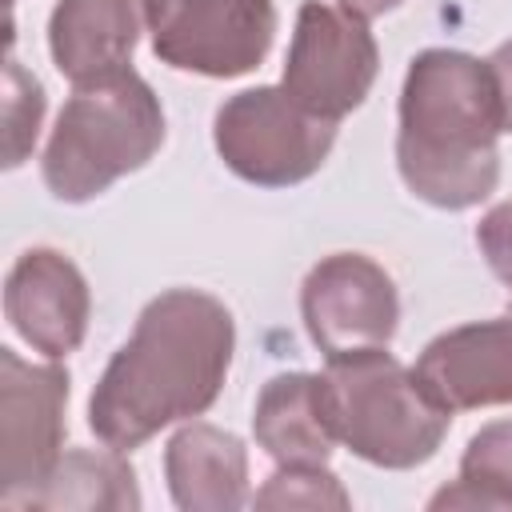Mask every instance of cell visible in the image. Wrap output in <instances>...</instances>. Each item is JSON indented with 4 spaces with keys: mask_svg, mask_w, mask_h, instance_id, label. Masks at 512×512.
<instances>
[{
    "mask_svg": "<svg viewBox=\"0 0 512 512\" xmlns=\"http://www.w3.org/2000/svg\"><path fill=\"white\" fill-rule=\"evenodd\" d=\"M68 368L32 364L12 348H0V504L24 508V500L52 476L64 456V408Z\"/></svg>",
    "mask_w": 512,
    "mask_h": 512,
    "instance_id": "ba28073f",
    "label": "cell"
},
{
    "mask_svg": "<svg viewBox=\"0 0 512 512\" xmlns=\"http://www.w3.org/2000/svg\"><path fill=\"white\" fill-rule=\"evenodd\" d=\"M460 476L484 484L504 508H512V416L492 420L468 436Z\"/></svg>",
    "mask_w": 512,
    "mask_h": 512,
    "instance_id": "ac0fdd59",
    "label": "cell"
},
{
    "mask_svg": "<svg viewBox=\"0 0 512 512\" xmlns=\"http://www.w3.org/2000/svg\"><path fill=\"white\" fill-rule=\"evenodd\" d=\"M476 248L492 276L512 288V200L492 204L476 224Z\"/></svg>",
    "mask_w": 512,
    "mask_h": 512,
    "instance_id": "d6986e66",
    "label": "cell"
},
{
    "mask_svg": "<svg viewBox=\"0 0 512 512\" xmlns=\"http://www.w3.org/2000/svg\"><path fill=\"white\" fill-rule=\"evenodd\" d=\"M272 36V0H148L152 56L176 72L236 80L264 64Z\"/></svg>",
    "mask_w": 512,
    "mask_h": 512,
    "instance_id": "52a82bcc",
    "label": "cell"
},
{
    "mask_svg": "<svg viewBox=\"0 0 512 512\" xmlns=\"http://www.w3.org/2000/svg\"><path fill=\"white\" fill-rule=\"evenodd\" d=\"M44 84L16 60H4V168H20L40 136L44 120Z\"/></svg>",
    "mask_w": 512,
    "mask_h": 512,
    "instance_id": "e0dca14e",
    "label": "cell"
},
{
    "mask_svg": "<svg viewBox=\"0 0 512 512\" xmlns=\"http://www.w3.org/2000/svg\"><path fill=\"white\" fill-rule=\"evenodd\" d=\"M416 376L448 412L512 404V308L428 340Z\"/></svg>",
    "mask_w": 512,
    "mask_h": 512,
    "instance_id": "8fae6325",
    "label": "cell"
},
{
    "mask_svg": "<svg viewBox=\"0 0 512 512\" xmlns=\"http://www.w3.org/2000/svg\"><path fill=\"white\" fill-rule=\"evenodd\" d=\"M300 316L324 360L388 348L400 328L396 280L364 252L320 256L300 284Z\"/></svg>",
    "mask_w": 512,
    "mask_h": 512,
    "instance_id": "9c48e42d",
    "label": "cell"
},
{
    "mask_svg": "<svg viewBox=\"0 0 512 512\" xmlns=\"http://www.w3.org/2000/svg\"><path fill=\"white\" fill-rule=\"evenodd\" d=\"M216 156L256 188H292L316 176L336 144V120L296 104L280 84L228 96L212 116Z\"/></svg>",
    "mask_w": 512,
    "mask_h": 512,
    "instance_id": "5b68a950",
    "label": "cell"
},
{
    "mask_svg": "<svg viewBox=\"0 0 512 512\" xmlns=\"http://www.w3.org/2000/svg\"><path fill=\"white\" fill-rule=\"evenodd\" d=\"M324 388L336 440L364 464L408 472L428 464L452 424V412L388 348H360L324 360Z\"/></svg>",
    "mask_w": 512,
    "mask_h": 512,
    "instance_id": "277c9868",
    "label": "cell"
},
{
    "mask_svg": "<svg viewBox=\"0 0 512 512\" xmlns=\"http://www.w3.org/2000/svg\"><path fill=\"white\" fill-rule=\"evenodd\" d=\"M136 472L116 448H72L60 456L52 476L24 500V508L48 512H136Z\"/></svg>",
    "mask_w": 512,
    "mask_h": 512,
    "instance_id": "9a60e30c",
    "label": "cell"
},
{
    "mask_svg": "<svg viewBox=\"0 0 512 512\" xmlns=\"http://www.w3.org/2000/svg\"><path fill=\"white\" fill-rule=\"evenodd\" d=\"M256 508H308V512H324V508H352L348 488L340 484V476L328 464H276V472L256 488L252 496Z\"/></svg>",
    "mask_w": 512,
    "mask_h": 512,
    "instance_id": "2e32d148",
    "label": "cell"
},
{
    "mask_svg": "<svg viewBox=\"0 0 512 512\" xmlns=\"http://www.w3.org/2000/svg\"><path fill=\"white\" fill-rule=\"evenodd\" d=\"M500 100L488 60L460 48H424L400 88L396 168L404 188L444 212L476 208L500 180Z\"/></svg>",
    "mask_w": 512,
    "mask_h": 512,
    "instance_id": "7a4b0ae2",
    "label": "cell"
},
{
    "mask_svg": "<svg viewBox=\"0 0 512 512\" xmlns=\"http://www.w3.org/2000/svg\"><path fill=\"white\" fill-rule=\"evenodd\" d=\"M236 320L212 292L152 296L132 336L104 364L88 396V428L116 452H136L160 428L204 416L232 368Z\"/></svg>",
    "mask_w": 512,
    "mask_h": 512,
    "instance_id": "6da1fadb",
    "label": "cell"
},
{
    "mask_svg": "<svg viewBox=\"0 0 512 512\" xmlns=\"http://www.w3.org/2000/svg\"><path fill=\"white\" fill-rule=\"evenodd\" d=\"M4 316L12 332L48 360H64L84 344L92 292L84 272L56 248H28L4 280Z\"/></svg>",
    "mask_w": 512,
    "mask_h": 512,
    "instance_id": "30bf717a",
    "label": "cell"
},
{
    "mask_svg": "<svg viewBox=\"0 0 512 512\" xmlns=\"http://www.w3.org/2000/svg\"><path fill=\"white\" fill-rule=\"evenodd\" d=\"M252 436L276 464H328L340 440L332 428L324 372L272 376L256 396Z\"/></svg>",
    "mask_w": 512,
    "mask_h": 512,
    "instance_id": "5bb4252c",
    "label": "cell"
},
{
    "mask_svg": "<svg viewBox=\"0 0 512 512\" xmlns=\"http://www.w3.org/2000/svg\"><path fill=\"white\" fill-rule=\"evenodd\" d=\"M376 72L380 48L364 16L328 0L300 4L280 76V88L296 104L340 124L368 100Z\"/></svg>",
    "mask_w": 512,
    "mask_h": 512,
    "instance_id": "8992f818",
    "label": "cell"
},
{
    "mask_svg": "<svg viewBox=\"0 0 512 512\" xmlns=\"http://www.w3.org/2000/svg\"><path fill=\"white\" fill-rule=\"evenodd\" d=\"M8 4H16V0H8Z\"/></svg>",
    "mask_w": 512,
    "mask_h": 512,
    "instance_id": "7402d4cb",
    "label": "cell"
},
{
    "mask_svg": "<svg viewBox=\"0 0 512 512\" xmlns=\"http://www.w3.org/2000/svg\"><path fill=\"white\" fill-rule=\"evenodd\" d=\"M140 32H148V0H56L48 52L68 84H88L132 68Z\"/></svg>",
    "mask_w": 512,
    "mask_h": 512,
    "instance_id": "7c38bea8",
    "label": "cell"
},
{
    "mask_svg": "<svg viewBox=\"0 0 512 512\" xmlns=\"http://www.w3.org/2000/svg\"><path fill=\"white\" fill-rule=\"evenodd\" d=\"M340 8H348V12H356V16H364V20H372V16H384V12H396L404 0H336Z\"/></svg>",
    "mask_w": 512,
    "mask_h": 512,
    "instance_id": "44dd1931",
    "label": "cell"
},
{
    "mask_svg": "<svg viewBox=\"0 0 512 512\" xmlns=\"http://www.w3.org/2000/svg\"><path fill=\"white\" fill-rule=\"evenodd\" d=\"M164 480L180 512H236L248 500V448L228 428L188 420L164 448Z\"/></svg>",
    "mask_w": 512,
    "mask_h": 512,
    "instance_id": "4fadbf2b",
    "label": "cell"
},
{
    "mask_svg": "<svg viewBox=\"0 0 512 512\" xmlns=\"http://www.w3.org/2000/svg\"><path fill=\"white\" fill-rule=\"evenodd\" d=\"M164 144V108L152 84L136 72H112L72 84L48 148L40 156L44 188L60 204H88L120 176L140 172Z\"/></svg>",
    "mask_w": 512,
    "mask_h": 512,
    "instance_id": "3957f363",
    "label": "cell"
},
{
    "mask_svg": "<svg viewBox=\"0 0 512 512\" xmlns=\"http://www.w3.org/2000/svg\"><path fill=\"white\" fill-rule=\"evenodd\" d=\"M488 72H492L496 100H500V124L504 132H512V40L496 44V52L488 56Z\"/></svg>",
    "mask_w": 512,
    "mask_h": 512,
    "instance_id": "ffe728a7",
    "label": "cell"
}]
</instances>
